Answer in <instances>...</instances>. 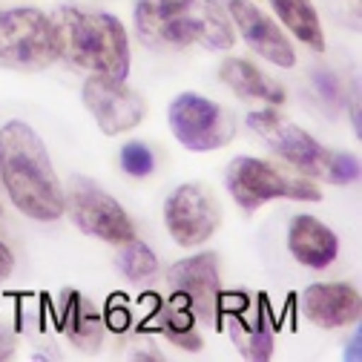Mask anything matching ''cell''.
<instances>
[{"label": "cell", "instance_id": "cell-11", "mask_svg": "<svg viewBox=\"0 0 362 362\" xmlns=\"http://www.w3.org/2000/svg\"><path fill=\"white\" fill-rule=\"evenodd\" d=\"M81 98L104 135L129 132L147 115V101L135 89H129L124 81H112L104 75H89L83 81Z\"/></svg>", "mask_w": 362, "mask_h": 362}, {"label": "cell", "instance_id": "cell-24", "mask_svg": "<svg viewBox=\"0 0 362 362\" xmlns=\"http://www.w3.org/2000/svg\"><path fill=\"white\" fill-rule=\"evenodd\" d=\"M12 270H15V256H12V250L4 245V239H0V282L9 279Z\"/></svg>", "mask_w": 362, "mask_h": 362}, {"label": "cell", "instance_id": "cell-21", "mask_svg": "<svg viewBox=\"0 0 362 362\" xmlns=\"http://www.w3.org/2000/svg\"><path fill=\"white\" fill-rule=\"evenodd\" d=\"M121 167H124V173L141 178V175H150V173H153L156 156H153V150H150L147 144L129 141V144L121 147Z\"/></svg>", "mask_w": 362, "mask_h": 362}, {"label": "cell", "instance_id": "cell-10", "mask_svg": "<svg viewBox=\"0 0 362 362\" xmlns=\"http://www.w3.org/2000/svg\"><path fill=\"white\" fill-rule=\"evenodd\" d=\"M167 285L173 291V299L190 308V313L199 322H218V296H221V279H218V256L216 253H196L190 259H181L167 270Z\"/></svg>", "mask_w": 362, "mask_h": 362}, {"label": "cell", "instance_id": "cell-4", "mask_svg": "<svg viewBox=\"0 0 362 362\" xmlns=\"http://www.w3.org/2000/svg\"><path fill=\"white\" fill-rule=\"evenodd\" d=\"M228 193L242 210H259L264 202L274 199H293V202H322V190L302 173H291L279 164H270L264 158L239 156L230 161L228 173Z\"/></svg>", "mask_w": 362, "mask_h": 362}, {"label": "cell", "instance_id": "cell-25", "mask_svg": "<svg viewBox=\"0 0 362 362\" xmlns=\"http://www.w3.org/2000/svg\"><path fill=\"white\" fill-rule=\"evenodd\" d=\"M356 345H359V331H356V334H354V345H351V348H356ZM351 359H359V354H356V351H354V354H351Z\"/></svg>", "mask_w": 362, "mask_h": 362}, {"label": "cell", "instance_id": "cell-12", "mask_svg": "<svg viewBox=\"0 0 362 362\" xmlns=\"http://www.w3.org/2000/svg\"><path fill=\"white\" fill-rule=\"evenodd\" d=\"M224 9H228L233 29L242 35V40L247 47L264 58L267 64H274L279 69H291L296 66V49L288 40V35L276 26L274 18H267L253 0H224Z\"/></svg>", "mask_w": 362, "mask_h": 362}, {"label": "cell", "instance_id": "cell-19", "mask_svg": "<svg viewBox=\"0 0 362 362\" xmlns=\"http://www.w3.org/2000/svg\"><path fill=\"white\" fill-rule=\"evenodd\" d=\"M196 322L199 320L190 313V308H185L175 299H170V305L158 310V328H161V334L170 342H175L178 348H185V351H199L202 348V337L196 331Z\"/></svg>", "mask_w": 362, "mask_h": 362}, {"label": "cell", "instance_id": "cell-23", "mask_svg": "<svg viewBox=\"0 0 362 362\" xmlns=\"http://www.w3.org/2000/svg\"><path fill=\"white\" fill-rule=\"evenodd\" d=\"M15 354V334L6 322H0V359H9Z\"/></svg>", "mask_w": 362, "mask_h": 362}, {"label": "cell", "instance_id": "cell-6", "mask_svg": "<svg viewBox=\"0 0 362 362\" xmlns=\"http://www.w3.org/2000/svg\"><path fill=\"white\" fill-rule=\"evenodd\" d=\"M64 213H69L72 224L93 239L110 242V245H124L135 239V228L127 216V210L104 193L95 181L83 175H75L69 187L64 190Z\"/></svg>", "mask_w": 362, "mask_h": 362}, {"label": "cell", "instance_id": "cell-18", "mask_svg": "<svg viewBox=\"0 0 362 362\" xmlns=\"http://www.w3.org/2000/svg\"><path fill=\"white\" fill-rule=\"evenodd\" d=\"M270 6L296 40L313 52H325V29L310 0H270Z\"/></svg>", "mask_w": 362, "mask_h": 362}, {"label": "cell", "instance_id": "cell-2", "mask_svg": "<svg viewBox=\"0 0 362 362\" xmlns=\"http://www.w3.org/2000/svg\"><path fill=\"white\" fill-rule=\"evenodd\" d=\"M135 32L150 49H233L236 29L221 0H135Z\"/></svg>", "mask_w": 362, "mask_h": 362}, {"label": "cell", "instance_id": "cell-13", "mask_svg": "<svg viewBox=\"0 0 362 362\" xmlns=\"http://www.w3.org/2000/svg\"><path fill=\"white\" fill-rule=\"evenodd\" d=\"M221 308L228 310V334L245 359L264 362L274 356V322H270L264 296L256 313L250 310V302L245 293H236V305H228L218 296V310Z\"/></svg>", "mask_w": 362, "mask_h": 362}, {"label": "cell", "instance_id": "cell-22", "mask_svg": "<svg viewBox=\"0 0 362 362\" xmlns=\"http://www.w3.org/2000/svg\"><path fill=\"white\" fill-rule=\"evenodd\" d=\"M325 178L331 185H351V181L359 178V158L351 153H331Z\"/></svg>", "mask_w": 362, "mask_h": 362}, {"label": "cell", "instance_id": "cell-14", "mask_svg": "<svg viewBox=\"0 0 362 362\" xmlns=\"http://www.w3.org/2000/svg\"><path fill=\"white\" fill-rule=\"evenodd\" d=\"M362 299L348 282H316L302 291V313L320 328H345L359 320Z\"/></svg>", "mask_w": 362, "mask_h": 362}, {"label": "cell", "instance_id": "cell-17", "mask_svg": "<svg viewBox=\"0 0 362 362\" xmlns=\"http://www.w3.org/2000/svg\"><path fill=\"white\" fill-rule=\"evenodd\" d=\"M64 331L66 337L81 348V351H98L107 322L104 316L89 305L81 293H66V305H64Z\"/></svg>", "mask_w": 362, "mask_h": 362}, {"label": "cell", "instance_id": "cell-3", "mask_svg": "<svg viewBox=\"0 0 362 362\" xmlns=\"http://www.w3.org/2000/svg\"><path fill=\"white\" fill-rule=\"evenodd\" d=\"M58 58L75 69L124 81L129 72V37L118 18L61 6L49 15Z\"/></svg>", "mask_w": 362, "mask_h": 362}, {"label": "cell", "instance_id": "cell-5", "mask_svg": "<svg viewBox=\"0 0 362 362\" xmlns=\"http://www.w3.org/2000/svg\"><path fill=\"white\" fill-rule=\"evenodd\" d=\"M58 61L52 21L40 9H0V66L15 72H40Z\"/></svg>", "mask_w": 362, "mask_h": 362}, {"label": "cell", "instance_id": "cell-26", "mask_svg": "<svg viewBox=\"0 0 362 362\" xmlns=\"http://www.w3.org/2000/svg\"><path fill=\"white\" fill-rule=\"evenodd\" d=\"M0 230H4V210H0Z\"/></svg>", "mask_w": 362, "mask_h": 362}, {"label": "cell", "instance_id": "cell-8", "mask_svg": "<svg viewBox=\"0 0 362 362\" xmlns=\"http://www.w3.org/2000/svg\"><path fill=\"white\" fill-rule=\"evenodd\" d=\"M247 127L259 135V139L274 150L285 164H291L296 173L310 175V178H325L331 150H325L310 132L279 115L276 110H253L247 115Z\"/></svg>", "mask_w": 362, "mask_h": 362}, {"label": "cell", "instance_id": "cell-15", "mask_svg": "<svg viewBox=\"0 0 362 362\" xmlns=\"http://www.w3.org/2000/svg\"><path fill=\"white\" fill-rule=\"evenodd\" d=\"M288 250L299 264L322 270L337 259L339 242H337V233L328 228L325 221L302 213L291 221V228H288Z\"/></svg>", "mask_w": 362, "mask_h": 362}, {"label": "cell", "instance_id": "cell-1", "mask_svg": "<svg viewBox=\"0 0 362 362\" xmlns=\"http://www.w3.org/2000/svg\"><path fill=\"white\" fill-rule=\"evenodd\" d=\"M0 181L23 216L35 221L64 216V185L40 135L26 121H9L0 129Z\"/></svg>", "mask_w": 362, "mask_h": 362}, {"label": "cell", "instance_id": "cell-7", "mask_svg": "<svg viewBox=\"0 0 362 362\" xmlns=\"http://www.w3.org/2000/svg\"><path fill=\"white\" fill-rule=\"evenodd\" d=\"M167 118H170V129L178 139V144L193 153L221 150L236 135V124L230 112L196 93L175 95L167 110Z\"/></svg>", "mask_w": 362, "mask_h": 362}, {"label": "cell", "instance_id": "cell-20", "mask_svg": "<svg viewBox=\"0 0 362 362\" xmlns=\"http://www.w3.org/2000/svg\"><path fill=\"white\" fill-rule=\"evenodd\" d=\"M118 267H121V274L132 282H141L147 276H153L156 270H158V259L156 253L139 242V239H129L121 245V253H118Z\"/></svg>", "mask_w": 362, "mask_h": 362}, {"label": "cell", "instance_id": "cell-16", "mask_svg": "<svg viewBox=\"0 0 362 362\" xmlns=\"http://www.w3.org/2000/svg\"><path fill=\"white\" fill-rule=\"evenodd\" d=\"M218 78L245 101H259L264 107H282L285 104V89L274 78H267L256 64H250L245 58H228L218 66Z\"/></svg>", "mask_w": 362, "mask_h": 362}, {"label": "cell", "instance_id": "cell-9", "mask_svg": "<svg viewBox=\"0 0 362 362\" xmlns=\"http://www.w3.org/2000/svg\"><path fill=\"white\" fill-rule=\"evenodd\" d=\"M221 221V207L216 196L202 185H181L164 202V224L167 233L181 247L204 245Z\"/></svg>", "mask_w": 362, "mask_h": 362}]
</instances>
